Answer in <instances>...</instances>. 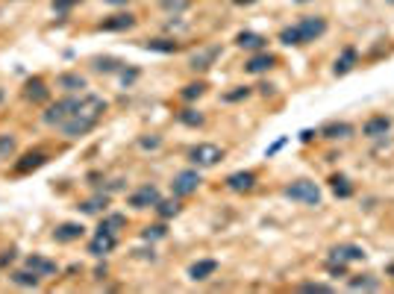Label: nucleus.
Segmentation results:
<instances>
[{
	"mask_svg": "<svg viewBox=\"0 0 394 294\" xmlns=\"http://www.w3.org/2000/svg\"><path fill=\"white\" fill-rule=\"evenodd\" d=\"M103 112H106V101H103V97H97V94H82L80 106L74 109V115L59 127V133H62L65 138H82V135H89V133L97 127V124H101Z\"/></svg>",
	"mask_w": 394,
	"mask_h": 294,
	"instance_id": "1",
	"label": "nucleus"
},
{
	"mask_svg": "<svg viewBox=\"0 0 394 294\" xmlns=\"http://www.w3.org/2000/svg\"><path fill=\"white\" fill-rule=\"evenodd\" d=\"M330 24L323 15H303L298 24H289L283 27V30L277 33V41L283 47H303V45H315V41H321L323 36H327Z\"/></svg>",
	"mask_w": 394,
	"mask_h": 294,
	"instance_id": "2",
	"label": "nucleus"
},
{
	"mask_svg": "<svg viewBox=\"0 0 394 294\" xmlns=\"http://www.w3.org/2000/svg\"><path fill=\"white\" fill-rule=\"evenodd\" d=\"M80 101H82V91H80V94H65V97H59V101H53V103L45 106V112H41V121H45L48 127L59 130L62 124L74 115V109L80 106Z\"/></svg>",
	"mask_w": 394,
	"mask_h": 294,
	"instance_id": "3",
	"label": "nucleus"
},
{
	"mask_svg": "<svg viewBox=\"0 0 394 294\" xmlns=\"http://www.w3.org/2000/svg\"><path fill=\"white\" fill-rule=\"evenodd\" d=\"M283 194L291 203H300V206H321V200H323L318 183H312V179H294V183H289L283 189Z\"/></svg>",
	"mask_w": 394,
	"mask_h": 294,
	"instance_id": "4",
	"label": "nucleus"
},
{
	"mask_svg": "<svg viewBox=\"0 0 394 294\" xmlns=\"http://www.w3.org/2000/svg\"><path fill=\"white\" fill-rule=\"evenodd\" d=\"M224 147H218V145H212V142H200V145H194L191 150H189V162L194 165V168H215L218 162H224Z\"/></svg>",
	"mask_w": 394,
	"mask_h": 294,
	"instance_id": "5",
	"label": "nucleus"
},
{
	"mask_svg": "<svg viewBox=\"0 0 394 294\" xmlns=\"http://www.w3.org/2000/svg\"><path fill=\"white\" fill-rule=\"evenodd\" d=\"M200 183H203V177H200V168H186V171H180L174 179H171V194L174 198H191V194L200 189Z\"/></svg>",
	"mask_w": 394,
	"mask_h": 294,
	"instance_id": "6",
	"label": "nucleus"
},
{
	"mask_svg": "<svg viewBox=\"0 0 394 294\" xmlns=\"http://www.w3.org/2000/svg\"><path fill=\"white\" fill-rule=\"evenodd\" d=\"M277 65H279V56H277V53H271V50H256V53H250V59H247L242 68H245V74L262 77V74L274 71Z\"/></svg>",
	"mask_w": 394,
	"mask_h": 294,
	"instance_id": "7",
	"label": "nucleus"
},
{
	"mask_svg": "<svg viewBox=\"0 0 394 294\" xmlns=\"http://www.w3.org/2000/svg\"><path fill=\"white\" fill-rule=\"evenodd\" d=\"M162 200V194H159V189L156 186H138L130 198H126V206L130 209H138V212H142V209H156V203Z\"/></svg>",
	"mask_w": 394,
	"mask_h": 294,
	"instance_id": "8",
	"label": "nucleus"
},
{
	"mask_svg": "<svg viewBox=\"0 0 394 294\" xmlns=\"http://www.w3.org/2000/svg\"><path fill=\"white\" fill-rule=\"evenodd\" d=\"M327 259L350 265V262H365V259H368V253H365V247L356 244V242H342V244L330 247V256H327Z\"/></svg>",
	"mask_w": 394,
	"mask_h": 294,
	"instance_id": "9",
	"label": "nucleus"
},
{
	"mask_svg": "<svg viewBox=\"0 0 394 294\" xmlns=\"http://www.w3.org/2000/svg\"><path fill=\"white\" fill-rule=\"evenodd\" d=\"M45 165H48V150L36 147V150H27L24 156L12 165V174L24 177V174H33V171H38V168H45Z\"/></svg>",
	"mask_w": 394,
	"mask_h": 294,
	"instance_id": "10",
	"label": "nucleus"
},
{
	"mask_svg": "<svg viewBox=\"0 0 394 294\" xmlns=\"http://www.w3.org/2000/svg\"><path fill=\"white\" fill-rule=\"evenodd\" d=\"M136 24H138V18L133 15V12H115V15H106L101 24H97V30L101 33H126V30H133Z\"/></svg>",
	"mask_w": 394,
	"mask_h": 294,
	"instance_id": "11",
	"label": "nucleus"
},
{
	"mask_svg": "<svg viewBox=\"0 0 394 294\" xmlns=\"http://www.w3.org/2000/svg\"><path fill=\"white\" fill-rule=\"evenodd\" d=\"M391 127H394V121L388 115H371L362 124V135L371 138V142H379V138H386L391 133Z\"/></svg>",
	"mask_w": 394,
	"mask_h": 294,
	"instance_id": "12",
	"label": "nucleus"
},
{
	"mask_svg": "<svg viewBox=\"0 0 394 294\" xmlns=\"http://www.w3.org/2000/svg\"><path fill=\"white\" fill-rule=\"evenodd\" d=\"M318 135L327 138V142H347V138L356 135V127L350 121H330L318 130Z\"/></svg>",
	"mask_w": 394,
	"mask_h": 294,
	"instance_id": "13",
	"label": "nucleus"
},
{
	"mask_svg": "<svg viewBox=\"0 0 394 294\" xmlns=\"http://www.w3.org/2000/svg\"><path fill=\"white\" fill-rule=\"evenodd\" d=\"M356 65H359V47L344 45L342 53L335 56V62H333V77H347Z\"/></svg>",
	"mask_w": 394,
	"mask_h": 294,
	"instance_id": "14",
	"label": "nucleus"
},
{
	"mask_svg": "<svg viewBox=\"0 0 394 294\" xmlns=\"http://www.w3.org/2000/svg\"><path fill=\"white\" fill-rule=\"evenodd\" d=\"M115 247H118V235H115V233L97 230V233L92 235V242H89V253L101 259V256H109Z\"/></svg>",
	"mask_w": 394,
	"mask_h": 294,
	"instance_id": "15",
	"label": "nucleus"
},
{
	"mask_svg": "<svg viewBox=\"0 0 394 294\" xmlns=\"http://www.w3.org/2000/svg\"><path fill=\"white\" fill-rule=\"evenodd\" d=\"M256 183H259L256 171H233L227 179H224V186H227L230 191H235V194H247V191H253V189H256Z\"/></svg>",
	"mask_w": 394,
	"mask_h": 294,
	"instance_id": "16",
	"label": "nucleus"
},
{
	"mask_svg": "<svg viewBox=\"0 0 394 294\" xmlns=\"http://www.w3.org/2000/svg\"><path fill=\"white\" fill-rule=\"evenodd\" d=\"M224 50H221V45H212V47H203V50H197L191 59H189V68L194 74H203V71H209L215 62H218V56H221Z\"/></svg>",
	"mask_w": 394,
	"mask_h": 294,
	"instance_id": "17",
	"label": "nucleus"
},
{
	"mask_svg": "<svg viewBox=\"0 0 394 294\" xmlns=\"http://www.w3.org/2000/svg\"><path fill=\"white\" fill-rule=\"evenodd\" d=\"M24 101H30L33 106L48 103V101H50V89H48V82L41 80V77H30V80L24 82Z\"/></svg>",
	"mask_w": 394,
	"mask_h": 294,
	"instance_id": "18",
	"label": "nucleus"
},
{
	"mask_svg": "<svg viewBox=\"0 0 394 294\" xmlns=\"http://www.w3.org/2000/svg\"><path fill=\"white\" fill-rule=\"evenodd\" d=\"M233 45H235V47H242V50H250V53L268 50V36L253 33V30H242V33H238V36L233 38Z\"/></svg>",
	"mask_w": 394,
	"mask_h": 294,
	"instance_id": "19",
	"label": "nucleus"
},
{
	"mask_svg": "<svg viewBox=\"0 0 394 294\" xmlns=\"http://www.w3.org/2000/svg\"><path fill=\"white\" fill-rule=\"evenodd\" d=\"M82 235H86V227H82V223H77V221H65V223H59V227L53 230V242L71 244V242L82 239Z\"/></svg>",
	"mask_w": 394,
	"mask_h": 294,
	"instance_id": "20",
	"label": "nucleus"
},
{
	"mask_svg": "<svg viewBox=\"0 0 394 294\" xmlns=\"http://www.w3.org/2000/svg\"><path fill=\"white\" fill-rule=\"evenodd\" d=\"M218 274V259H197L189 265V279L191 283H206L209 277Z\"/></svg>",
	"mask_w": 394,
	"mask_h": 294,
	"instance_id": "21",
	"label": "nucleus"
},
{
	"mask_svg": "<svg viewBox=\"0 0 394 294\" xmlns=\"http://www.w3.org/2000/svg\"><path fill=\"white\" fill-rule=\"evenodd\" d=\"M327 183H330V191L335 194V198H339V200H350V198H353V194H356V186H353V179H350L347 174H333L330 179H327Z\"/></svg>",
	"mask_w": 394,
	"mask_h": 294,
	"instance_id": "22",
	"label": "nucleus"
},
{
	"mask_svg": "<svg viewBox=\"0 0 394 294\" xmlns=\"http://www.w3.org/2000/svg\"><path fill=\"white\" fill-rule=\"evenodd\" d=\"M86 86H89V80L82 77L80 71H65V74L56 77V89H62L65 94H77V91H82Z\"/></svg>",
	"mask_w": 394,
	"mask_h": 294,
	"instance_id": "23",
	"label": "nucleus"
},
{
	"mask_svg": "<svg viewBox=\"0 0 394 294\" xmlns=\"http://www.w3.org/2000/svg\"><path fill=\"white\" fill-rule=\"evenodd\" d=\"M145 50L150 53H165V56H171V53H180L182 50V41L180 38H147L145 41Z\"/></svg>",
	"mask_w": 394,
	"mask_h": 294,
	"instance_id": "24",
	"label": "nucleus"
},
{
	"mask_svg": "<svg viewBox=\"0 0 394 294\" xmlns=\"http://www.w3.org/2000/svg\"><path fill=\"white\" fill-rule=\"evenodd\" d=\"M27 268L36 271L38 277H53V274H59V265H56L53 259H48V256H38V253L27 256Z\"/></svg>",
	"mask_w": 394,
	"mask_h": 294,
	"instance_id": "25",
	"label": "nucleus"
},
{
	"mask_svg": "<svg viewBox=\"0 0 394 294\" xmlns=\"http://www.w3.org/2000/svg\"><path fill=\"white\" fill-rule=\"evenodd\" d=\"M177 121L182 124V127H189V130H200L206 118H203V112L200 109H194V106H186V109H180L177 112Z\"/></svg>",
	"mask_w": 394,
	"mask_h": 294,
	"instance_id": "26",
	"label": "nucleus"
},
{
	"mask_svg": "<svg viewBox=\"0 0 394 294\" xmlns=\"http://www.w3.org/2000/svg\"><path fill=\"white\" fill-rule=\"evenodd\" d=\"M109 206V194L101 189V191H97L94 194V198H89V200H82L77 209H80V212L82 215H97V212H103V209Z\"/></svg>",
	"mask_w": 394,
	"mask_h": 294,
	"instance_id": "27",
	"label": "nucleus"
},
{
	"mask_svg": "<svg viewBox=\"0 0 394 294\" xmlns=\"http://www.w3.org/2000/svg\"><path fill=\"white\" fill-rule=\"evenodd\" d=\"M347 288L350 291H377L379 288V279H374L371 274H356L347 279Z\"/></svg>",
	"mask_w": 394,
	"mask_h": 294,
	"instance_id": "28",
	"label": "nucleus"
},
{
	"mask_svg": "<svg viewBox=\"0 0 394 294\" xmlns=\"http://www.w3.org/2000/svg\"><path fill=\"white\" fill-rule=\"evenodd\" d=\"M126 62L115 59V56H97V59H94V71H101V74H118Z\"/></svg>",
	"mask_w": 394,
	"mask_h": 294,
	"instance_id": "29",
	"label": "nucleus"
},
{
	"mask_svg": "<svg viewBox=\"0 0 394 294\" xmlns=\"http://www.w3.org/2000/svg\"><path fill=\"white\" fill-rule=\"evenodd\" d=\"M180 209H182V206H180V198H174V194H171V200H159L153 212H156L162 221H168V218H177Z\"/></svg>",
	"mask_w": 394,
	"mask_h": 294,
	"instance_id": "30",
	"label": "nucleus"
},
{
	"mask_svg": "<svg viewBox=\"0 0 394 294\" xmlns=\"http://www.w3.org/2000/svg\"><path fill=\"white\" fill-rule=\"evenodd\" d=\"M126 227V215H121V212H109V215H103V221H101V227L97 230H106V233H121Z\"/></svg>",
	"mask_w": 394,
	"mask_h": 294,
	"instance_id": "31",
	"label": "nucleus"
},
{
	"mask_svg": "<svg viewBox=\"0 0 394 294\" xmlns=\"http://www.w3.org/2000/svg\"><path fill=\"white\" fill-rule=\"evenodd\" d=\"M206 94V82L203 80H197V82H189V86H182V91H180V97L186 103H194V101H200V97Z\"/></svg>",
	"mask_w": 394,
	"mask_h": 294,
	"instance_id": "32",
	"label": "nucleus"
},
{
	"mask_svg": "<svg viewBox=\"0 0 394 294\" xmlns=\"http://www.w3.org/2000/svg\"><path fill=\"white\" fill-rule=\"evenodd\" d=\"M38 279H41V277H38L36 271H30V268L12 274V283H15V286H24V288H36V286H38Z\"/></svg>",
	"mask_w": 394,
	"mask_h": 294,
	"instance_id": "33",
	"label": "nucleus"
},
{
	"mask_svg": "<svg viewBox=\"0 0 394 294\" xmlns=\"http://www.w3.org/2000/svg\"><path fill=\"white\" fill-rule=\"evenodd\" d=\"M250 94H253L250 86H235L233 91H224V94H221V101H224V103H242V101H247Z\"/></svg>",
	"mask_w": 394,
	"mask_h": 294,
	"instance_id": "34",
	"label": "nucleus"
},
{
	"mask_svg": "<svg viewBox=\"0 0 394 294\" xmlns=\"http://www.w3.org/2000/svg\"><path fill=\"white\" fill-rule=\"evenodd\" d=\"M159 6L168 12V15H182V12L191 6V0H159Z\"/></svg>",
	"mask_w": 394,
	"mask_h": 294,
	"instance_id": "35",
	"label": "nucleus"
},
{
	"mask_svg": "<svg viewBox=\"0 0 394 294\" xmlns=\"http://www.w3.org/2000/svg\"><path fill=\"white\" fill-rule=\"evenodd\" d=\"M165 235H168V227H165V221H162V223H153V227H147L142 233V239L145 242H159V239H165Z\"/></svg>",
	"mask_w": 394,
	"mask_h": 294,
	"instance_id": "36",
	"label": "nucleus"
},
{
	"mask_svg": "<svg viewBox=\"0 0 394 294\" xmlns=\"http://www.w3.org/2000/svg\"><path fill=\"white\" fill-rule=\"evenodd\" d=\"M15 138H12L9 133H3V135H0V159H9L12 156V153H15Z\"/></svg>",
	"mask_w": 394,
	"mask_h": 294,
	"instance_id": "37",
	"label": "nucleus"
},
{
	"mask_svg": "<svg viewBox=\"0 0 394 294\" xmlns=\"http://www.w3.org/2000/svg\"><path fill=\"white\" fill-rule=\"evenodd\" d=\"M300 291H309V294H333L335 286H330V283H300Z\"/></svg>",
	"mask_w": 394,
	"mask_h": 294,
	"instance_id": "38",
	"label": "nucleus"
},
{
	"mask_svg": "<svg viewBox=\"0 0 394 294\" xmlns=\"http://www.w3.org/2000/svg\"><path fill=\"white\" fill-rule=\"evenodd\" d=\"M77 3H82V0H53V12H56V15H65V12H71Z\"/></svg>",
	"mask_w": 394,
	"mask_h": 294,
	"instance_id": "39",
	"label": "nucleus"
},
{
	"mask_svg": "<svg viewBox=\"0 0 394 294\" xmlns=\"http://www.w3.org/2000/svg\"><path fill=\"white\" fill-rule=\"evenodd\" d=\"M138 74H142V71H138V68H121V71H118V77H121V82H124V86H133V82L138 80Z\"/></svg>",
	"mask_w": 394,
	"mask_h": 294,
	"instance_id": "40",
	"label": "nucleus"
},
{
	"mask_svg": "<svg viewBox=\"0 0 394 294\" xmlns=\"http://www.w3.org/2000/svg\"><path fill=\"white\" fill-rule=\"evenodd\" d=\"M138 147H142V150H159L162 138L159 135H142V138H138Z\"/></svg>",
	"mask_w": 394,
	"mask_h": 294,
	"instance_id": "41",
	"label": "nucleus"
},
{
	"mask_svg": "<svg viewBox=\"0 0 394 294\" xmlns=\"http://www.w3.org/2000/svg\"><path fill=\"white\" fill-rule=\"evenodd\" d=\"M286 145H289V138H286V135H283V138H277V142H274V145H271L268 150H265V159H271V156H277V153H279V150H283Z\"/></svg>",
	"mask_w": 394,
	"mask_h": 294,
	"instance_id": "42",
	"label": "nucleus"
},
{
	"mask_svg": "<svg viewBox=\"0 0 394 294\" xmlns=\"http://www.w3.org/2000/svg\"><path fill=\"white\" fill-rule=\"evenodd\" d=\"M298 138H300L303 145H309V142H315V138H318V130H312V127H309V130H300Z\"/></svg>",
	"mask_w": 394,
	"mask_h": 294,
	"instance_id": "43",
	"label": "nucleus"
},
{
	"mask_svg": "<svg viewBox=\"0 0 394 294\" xmlns=\"http://www.w3.org/2000/svg\"><path fill=\"white\" fill-rule=\"evenodd\" d=\"M256 89H259L262 94H271V91H274V86H271V82H262V86H256Z\"/></svg>",
	"mask_w": 394,
	"mask_h": 294,
	"instance_id": "44",
	"label": "nucleus"
},
{
	"mask_svg": "<svg viewBox=\"0 0 394 294\" xmlns=\"http://www.w3.org/2000/svg\"><path fill=\"white\" fill-rule=\"evenodd\" d=\"M235 6H253V3H259V0H233Z\"/></svg>",
	"mask_w": 394,
	"mask_h": 294,
	"instance_id": "45",
	"label": "nucleus"
},
{
	"mask_svg": "<svg viewBox=\"0 0 394 294\" xmlns=\"http://www.w3.org/2000/svg\"><path fill=\"white\" fill-rule=\"evenodd\" d=\"M103 3H109V6H126L130 0H103Z\"/></svg>",
	"mask_w": 394,
	"mask_h": 294,
	"instance_id": "46",
	"label": "nucleus"
},
{
	"mask_svg": "<svg viewBox=\"0 0 394 294\" xmlns=\"http://www.w3.org/2000/svg\"><path fill=\"white\" fill-rule=\"evenodd\" d=\"M289 3H298V6H306V3H312V0H289Z\"/></svg>",
	"mask_w": 394,
	"mask_h": 294,
	"instance_id": "47",
	"label": "nucleus"
},
{
	"mask_svg": "<svg viewBox=\"0 0 394 294\" xmlns=\"http://www.w3.org/2000/svg\"><path fill=\"white\" fill-rule=\"evenodd\" d=\"M383 3H388V6H394V0H383Z\"/></svg>",
	"mask_w": 394,
	"mask_h": 294,
	"instance_id": "48",
	"label": "nucleus"
}]
</instances>
